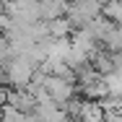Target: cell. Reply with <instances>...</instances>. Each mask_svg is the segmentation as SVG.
I'll return each mask as SVG.
<instances>
[{
    "mask_svg": "<svg viewBox=\"0 0 122 122\" xmlns=\"http://www.w3.org/2000/svg\"><path fill=\"white\" fill-rule=\"evenodd\" d=\"M96 16H101V0H68V8H65V18L81 29L88 21H94Z\"/></svg>",
    "mask_w": 122,
    "mask_h": 122,
    "instance_id": "1",
    "label": "cell"
},
{
    "mask_svg": "<svg viewBox=\"0 0 122 122\" xmlns=\"http://www.w3.org/2000/svg\"><path fill=\"white\" fill-rule=\"evenodd\" d=\"M44 91L49 94V99H52L57 107H65L73 96H78L75 81H68V78H62V75H52V73H47V78H44Z\"/></svg>",
    "mask_w": 122,
    "mask_h": 122,
    "instance_id": "2",
    "label": "cell"
},
{
    "mask_svg": "<svg viewBox=\"0 0 122 122\" xmlns=\"http://www.w3.org/2000/svg\"><path fill=\"white\" fill-rule=\"evenodd\" d=\"M5 104H10V107H16V109H21V112H31L34 109V96H31V91L29 88H5Z\"/></svg>",
    "mask_w": 122,
    "mask_h": 122,
    "instance_id": "3",
    "label": "cell"
},
{
    "mask_svg": "<svg viewBox=\"0 0 122 122\" xmlns=\"http://www.w3.org/2000/svg\"><path fill=\"white\" fill-rule=\"evenodd\" d=\"M68 0H39V18L42 21H52L57 16H65Z\"/></svg>",
    "mask_w": 122,
    "mask_h": 122,
    "instance_id": "4",
    "label": "cell"
},
{
    "mask_svg": "<svg viewBox=\"0 0 122 122\" xmlns=\"http://www.w3.org/2000/svg\"><path fill=\"white\" fill-rule=\"evenodd\" d=\"M73 29H75V26L70 24L65 16H57V18L47 21V31H49V36H55V39H60V36H70Z\"/></svg>",
    "mask_w": 122,
    "mask_h": 122,
    "instance_id": "5",
    "label": "cell"
},
{
    "mask_svg": "<svg viewBox=\"0 0 122 122\" xmlns=\"http://www.w3.org/2000/svg\"><path fill=\"white\" fill-rule=\"evenodd\" d=\"M101 16L109 18L112 24H122V0H109L101 5Z\"/></svg>",
    "mask_w": 122,
    "mask_h": 122,
    "instance_id": "6",
    "label": "cell"
},
{
    "mask_svg": "<svg viewBox=\"0 0 122 122\" xmlns=\"http://www.w3.org/2000/svg\"><path fill=\"white\" fill-rule=\"evenodd\" d=\"M8 57H10V42H8V36L0 31V65H3Z\"/></svg>",
    "mask_w": 122,
    "mask_h": 122,
    "instance_id": "7",
    "label": "cell"
},
{
    "mask_svg": "<svg viewBox=\"0 0 122 122\" xmlns=\"http://www.w3.org/2000/svg\"><path fill=\"white\" fill-rule=\"evenodd\" d=\"M5 104V88H0V107Z\"/></svg>",
    "mask_w": 122,
    "mask_h": 122,
    "instance_id": "8",
    "label": "cell"
},
{
    "mask_svg": "<svg viewBox=\"0 0 122 122\" xmlns=\"http://www.w3.org/2000/svg\"><path fill=\"white\" fill-rule=\"evenodd\" d=\"M104 3H109V0H101V5H104Z\"/></svg>",
    "mask_w": 122,
    "mask_h": 122,
    "instance_id": "9",
    "label": "cell"
}]
</instances>
